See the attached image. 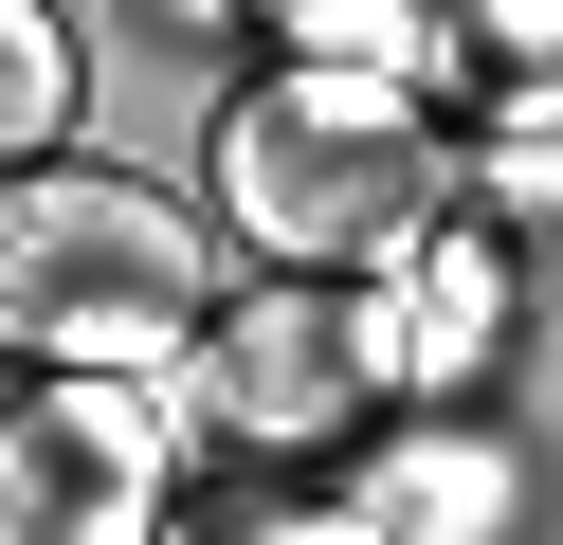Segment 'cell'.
Wrapping results in <instances>:
<instances>
[{
  "label": "cell",
  "mask_w": 563,
  "mask_h": 545,
  "mask_svg": "<svg viewBox=\"0 0 563 545\" xmlns=\"http://www.w3.org/2000/svg\"><path fill=\"white\" fill-rule=\"evenodd\" d=\"M219 218L273 254V273H364L418 218H454V145L400 73H328L291 55L273 91L219 109Z\"/></svg>",
  "instance_id": "1"
},
{
  "label": "cell",
  "mask_w": 563,
  "mask_h": 545,
  "mask_svg": "<svg viewBox=\"0 0 563 545\" xmlns=\"http://www.w3.org/2000/svg\"><path fill=\"white\" fill-rule=\"evenodd\" d=\"M219 273L128 164H0V363H183Z\"/></svg>",
  "instance_id": "2"
},
{
  "label": "cell",
  "mask_w": 563,
  "mask_h": 545,
  "mask_svg": "<svg viewBox=\"0 0 563 545\" xmlns=\"http://www.w3.org/2000/svg\"><path fill=\"white\" fill-rule=\"evenodd\" d=\"M164 472H183V436H164L146 363H55L0 418V545H128L164 527Z\"/></svg>",
  "instance_id": "3"
},
{
  "label": "cell",
  "mask_w": 563,
  "mask_h": 545,
  "mask_svg": "<svg viewBox=\"0 0 563 545\" xmlns=\"http://www.w3.org/2000/svg\"><path fill=\"white\" fill-rule=\"evenodd\" d=\"M200 418H219V436H255V455H309V436H328L345 418V400H364L382 382V363H364V309H328V291H255V309H200Z\"/></svg>",
  "instance_id": "4"
},
{
  "label": "cell",
  "mask_w": 563,
  "mask_h": 545,
  "mask_svg": "<svg viewBox=\"0 0 563 545\" xmlns=\"http://www.w3.org/2000/svg\"><path fill=\"white\" fill-rule=\"evenodd\" d=\"M490 327H509V273H490V254L454 237V218H418V237L382 254V309H364V363H382V382H454V363H473Z\"/></svg>",
  "instance_id": "5"
},
{
  "label": "cell",
  "mask_w": 563,
  "mask_h": 545,
  "mask_svg": "<svg viewBox=\"0 0 563 545\" xmlns=\"http://www.w3.org/2000/svg\"><path fill=\"white\" fill-rule=\"evenodd\" d=\"M273 36H291V55H328V73H400V91L454 55L437 0H273Z\"/></svg>",
  "instance_id": "6"
},
{
  "label": "cell",
  "mask_w": 563,
  "mask_h": 545,
  "mask_svg": "<svg viewBox=\"0 0 563 545\" xmlns=\"http://www.w3.org/2000/svg\"><path fill=\"white\" fill-rule=\"evenodd\" d=\"M74 128V19L55 0H0V164H37Z\"/></svg>",
  "instance_id": "7"
},
{
  "label": "cell",
  "mask_w": 563,
  "mask_h": 545,
  "mask_svg": "<svg viewBox=\"0 0 563 545\" xmlns=\"http://www.w3.org/2000/svg\"><path fill=\"white\" fill-rule=\"evenodd\" d=\"M473 182H490L509 218H563V55L509 73V109H490V145H473Z\"/></svg>",
  "instance_id": "8"
},
{
  "label": "cell",
  "mask_w": 563,
  "mask_h": 545,
  "mask_svg": "<svg viewBox=\"0 0 563 545\" xmlns=\"http://www.w3.org/2000/svg\"><path fill=\"white\" fill-rule=\"evenodd\" d=\"M345 527H509V455H400Z\"/></svg>",
  "instance_id": "9"
},
{
  "label": "cell",
  "mask_w": 563,
  "mask_h": 545,
  "mask_svg": "<svg viewBox=\"0 0 563 545\" xmlns=\"http://www.w3.org/2000/svg\"><path fill=\"white\" fill-rule=\"evenodd\" d=\"M473 19H490V55H509V73H545V55H563V0H473Z\"/></svg>",
  "instance_id": "10"
}]
</instances>
